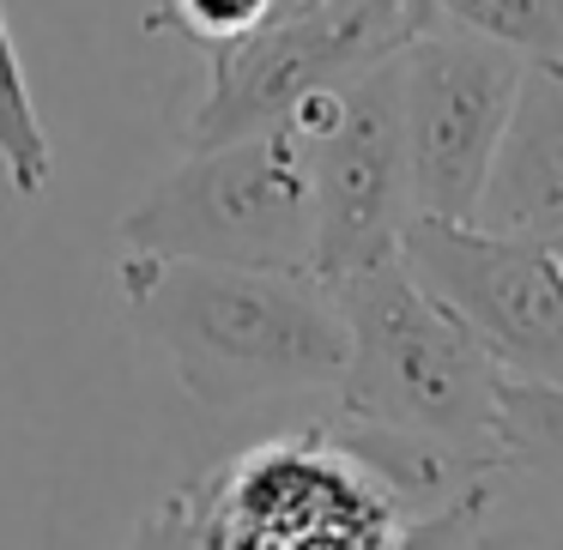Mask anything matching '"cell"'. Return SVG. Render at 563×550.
<instances>
[{
    "label": "cell",
    "instance_id": "9a60e30c",
    "mask_svg": "<svg viewBox=\"0 0 563 550\" xmlns=\"http://www.w3.org/2000/svg\"><path fill=\"white\" fill-rule=\"evenodd\" d=\"M478 550H485V538H478ZM490 550H563V514H551L545 526L515 532V538H503V545H490Z\"/></svg>",
    "mask_w": 563,
    "mask_h": 550
},
{
    "label": "cell",
    "instance_id": "7a4b0ae2",
    "mask_svg": "<svg viewBox=\"0 0 563 550\" xmlns=\"http://www.w3.org/2000/svg\"><path fill=\"white\" fill-rule=\"evenodd\" d=\"M345 321L340 417L424 436L478 465H503L497 448V381L485 345L406 272L382 260L328 284Z\"/></svg>",
    "mask_w": 563,
    "mask_h": 550
},
{
    "label": "cell",
    "instance_id": "3957f363",
    "mask_svg": "<svg viewBox=\"0 0 563 550\" xmlns=\"http://www.w3.org/2000/svg\"><path fill=\"white\" fill-rule=\"evenodd\" d=\"M115 236L122 255L309 272V139L279 122L219 146H188V158L128 206Z\"/></svg>",
    "mask_w": 563,
    "mask_h": 550
},
{
    "label": "cell",
    "instance_id": "52a82bcc",
    "mask_svg": "<svg viewBox=\"0 0 563 550\" xmlns=\"http://www.w3.org/2000/svg\"><path fill=\"white\" fill-rule=\"evenodd\" d=\"M309 200H316V248L309 272L321 284L400 260V231L412 218L400 122V55L345 79V110L309 146Z\"/></svg>",
    "mask_w": 563,
    "mask_h": 550
},
{
    "label": "cell",
    "instance_id": "2e32d148",
    "mask_svg": "<svg viewBox=\"0 0 563 550\" xmlns=\"http://www.w3.org/2000/svg\"><path fill=\"white\" fill-rule=\"evenodd\" d=\"M328 7H340V0H273L267 25H273V19H303V13H328Z\"/></svg>",
    "mask_w": 563,
    "mask_h": 550
},
{
    "label": "cell",
    "instance_id": "4fadbf2b",
    "mask_svg": "<svg viewBox=\"0 0 563 550\" xmlns=\"http://www.w3.org/2000/svg\"><path fill=\"white\" fill-rule=\"evenodd\" d=\"M497 472L473 478V484H466L461 496H449L442 508H424V514H412L406 526H394V538L382 550H478L490 496H497Z\"/></svg>",
    "mask_w": 563,
    "mask_h": 550
},
{
    "label": "cell",
    "instance_id": "8fae6325",
    "mask_svg": "<svg viewBox=\"0 0 563 550\" xmlns=\"http://www.w3.org/2000/svg\"><path fill=\"white\" fill-rule=\"evenodd\" d=\"M0 164H7L13 194H25V200H37L49 188V170H55V151H49V134L37 122V103H31L7 13H0Z\"/></svg>",
    "mask_w": 563,
    "mask_h": 550
},
{
    "label": "cell",
    "instance_id": "6da1fadb",
    "mask_svg": "<svg viewBox=\"0 0 563 550\" xmlns=\"http://www.w3.org/2000/svg\"><path fill=\"white\" fill-rule=\"evenodd\" d=\"M115 284L128 315L170 357L183 393L207 412L340 388L345 375V321L316 272L122 255Z\"/></svg>",
    "mask_w": 563,
    "mask_h": 550
},
{
    "label": "cell",
    "instance_id": "5bb4252c",
    "mask_svg": "<svg viewBox=\"0 0 563 550\" xmlns=\"http://www.w3.org/2000/svg\"><path fill=\"white\" fill-rule=\"evenodd\" d=\"M273 0H158L146 25L152 31H176L195 49H224V43L249 37L255 25H267Z\"/></svg>",
    "mask_w": 563,
    "mask_h": 550
},
{
    "label": "cell",
    "instance_id": "8992f818",
    "mask_svg": "<svg viewBox=\"0 0 563 550\" xmlns=\"http://www.w3.org/2000/svg\"><path fill=\"white\" fill-rule=\"evenodd\" d=\"M400 260L503 375L563 381V260L551 248L412 212Z\"/></svg>",
    "mask_w": 563,
    "mask_h": 550
},
{
    "label": "cell",
    "instance_id": "5b68a950",
    "mask_svg": "<svg viewBox=\"0 0 563 550\" xmlns=\"http://www.w3.org/2000/svg\"><path fill=\"white\" fill-rule=\"evenodd\" d=\"M527 55L473 37L461 25H430L400 49V122L412 212L473 224L497 139L509 127Z\"/></svg>",
    "mask_w": 563,
    "mask_h": 550
},
{
    "label": "cell",
    "instance_id": "ba28073f",
    "mask_svg": "<svg viewBox=\"0 0 563 550\" xmlns=\"http://www.w3.org/2000/svg\"><path fill=\"white\" fill-rule=\"evenodd\" d=\"M473 224L563 255V61H527Z\"/></svg>",
    "mask_w": 563,
    "mask_h": 550
},
{
    "label": "cell",
    "instance_id": "7c38bea8",
    "mask_svg": "<svg viewBox=\"0 0 563 550\" xmlns=\"http://www.w3.org/2000/svg\"><path fill=\"white\" fill-rule=\"evenodd\" d=\"M128 550H224L212 478H195V484H183L176 496H164L158 508L140 514Z\"/></svg>",
    "mask_w": 563,
    "mask_h": 550
},
{
    "label": "cell",
    "instance_id": "277c9868",
    "mask_svg": "<svg viewBox=\"0 0 563 550\" xmlns=\"http://www.w3.org/2000/svg\"><path fill=\"white\" fill-rule=\"evenodd\" d=\"M437 25L424 0H340L328 13L273 19L207 55V98L188 115V146H219L279 127L316 86H345L364 67L400 55Z\"/></svg>",
    "mask_w": 563,
    "mask_h": 550
},
{
    "label": "cell",
    "instance_id": "9c48e42d",
    "mask_svg": "<svg viewBox=\"0 0 563 550\" xmlns=\"http://www.w3.org/2000/svg\"><path fill=\"white\" fill-rule=\"evenodd\" d=\"M497 448L503 465H521L563 490V381H497Z\"/></svg>",
    "mask_w": 563,
    "mask_h": 550
},
{
    "label": "cell",
    "instance_id": "30bf717a",
    "mask_svg": "<svg viewBox=\"0 0 563 550\" xmlns=\"http://www.w3.org/2000/svg\"><path fill=\"white\" fill-rule=\"evenodd\" d=\"M437 25H461L527 61H563V0H424Z\"/></svg>",
    "mask_w": 563,
    "mask_h": 550
}]
</instances>
